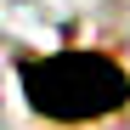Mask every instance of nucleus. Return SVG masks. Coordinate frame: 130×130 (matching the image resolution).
<instances>
[{
	"label": "nucleus",
	"mask_w": 130,
	"mask_h": 130,
	"mask_svg": "<svg viewBox=\"0 0 130 130\" xmlns=\"http://www.w3.org/2000/svg\"><path fill=\"white\" fill-rule=\"evenodd\" d=\"M23 96L34 113L57 124H85V119L119 113L130 102V79L102 51H57V57L23 62Z\"/></svg>",
	"instance_id": "obj_1"
}]
</instances>
